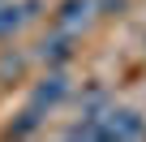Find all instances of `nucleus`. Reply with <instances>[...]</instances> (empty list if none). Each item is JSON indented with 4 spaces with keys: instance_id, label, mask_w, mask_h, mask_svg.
<instances>
[{
    "instance_id": "obj_2",
    "label": "nucleus",
    "mask_w": 146,
    "mask_h": 142,
    "mask_svg": "<svg viewBox=\"0 0 146 142\" xmlns=\"http://www.w3.org/2000/svg\"><path fill=\"white\" fill-rule=\"evenodd\" d=\"M69 95H73V82H69V73H64L60 65H52L47 73H43V78L30 86V103H26V108H35L39 116H47V112H52V108H60Z\"/></svg>"
},
{
    "instance_id": "obj_3",
    "label": "nucleus",
    "mask_w": 146,
    "mask_h": 142,
    "mask_svg": "<svg viewBox=\"0 0 146 142\" xmlns=\"http://www.w3.org/2000/svg\"><path fill=\"white\" fill-rule=\"evenodd\" d=\"M43 9V0H0V43L17 39Z\"/></svg>"
},
{
    "instance_id": "obj_1",
    "label": "nucleus",
    "mask_w": 146,
    "mask_h": 142,
    "mask_svg": "<svg viewBox=\"0 0 146 142\" xmlns=\"http://www.w3.org/2000/svg\"><path fill=\"white\" fill-rule=\"evenodd\" d=\"M64 138H82V142H142L146 138V116L125 103H95L82 108V121H73Z\"/></svg>"
},
{
    "instance_id": "obj_4",
    "label": "nucleus",
    "mask_w": 146,
    "mask_h": 142,
    "mask_svg": "<svg viewBox=\"0 0 146 142\" xmlns=\"http://www.w3.org/2000/svg\"><path fill=\"white\" fill-rule=\"evenodd\" d=\"M95 13H99V0H60V5H56V30L78 35Z\"/></svg>"
},
{
    "instance_id": "obj_6",
    "label": "nucleus",
    "mask_w": 146,
    "mask_h": 142,
    "mask_svg": "<svg viewBox=\"0 0 146 142\" xmlns=\"http://www.w3.org/2000/svg\"><path fill=\"white\" fill-rule=\"evenodd\" d=\"M39 125H43V116H39L35 108H22V112H17V121H9V125H5V138H30Z\"/></svg>"
},
{
    "instance_id": "obj_5",
    "label": "nucleus",
    "mask_w": 146,
    "mask_h": 142,
    "mask_svg": "<svg viewBox=\"0 0 146 142\" xmlns=\"http://www.w3.org/2000/svg\"><path fill=\"white\" fill-rule=\"evenodd\" d=\"M69 43H73V35H64V30H56L52 39H43V43H39V47H43L39 56H43L47 65H64V60L73 56V47H69Z\"/></svg>"
}]
</instances>
